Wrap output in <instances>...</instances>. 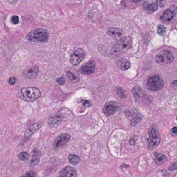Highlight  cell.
<instances>
[{
  "label": "cell",
  "mask_w": 177,
  "mask_h": 177,
  "mask_svg": "<svg viewBox=\"0 0 177 177\" xmlns=\"http://www.w3.org/2000/svg\"><path fill=\"white\" fill-rule=\"evenodd\" d=\"M107 33L114 39H118L123 36V32L119 29L114 27L109 28L107 31Z\"/></svg>",
  "instance_id": "cell-14"
},
{
  "label": "cell",
  "mask_w": 177,
  "mask_h": 177,
  "mask_svg": "<svg viewBox=\"0 0 177 177\" xmlns=\"http://www.w3.org/2000/svg\"><path fill=\"white\" fill-rule=\"evenodd\" d=\"M171 132H172L173 134H177V127H173V128L172 129V130H171Z\"/></svg>",
  "instance_id": "cell-33"
},
{
  "label": "cell",
  "mask_w": 177,
  "mask_h": 177,
  "mask_svg": "<svg viewBox=\"0 0 177 177\" xmlns=\"http://www.w3.org/2000/svg\"><path fill=\"white\" fill-rule=\"evenodd\" d=\"M21 177H35V174L33 171H30V172H28L27 174Z\"/></svg>",
  "instance_id": "cell-26"
},
{
  "label": "cell",
  "mask_w": 177,
  "mask_h": 177,
  "mask_svg": "<svg viewBox=\"0 0 177 177\" xmlns=\"http://www.w3.org/2000/svg\"><path fill=\"white\" fill-rule=\"evenodd\" d=\"M174 55L170 51L164 50L159 52L156 56V62L159 64H166L174 60Z\"/></svg>",
  "instance_id": "cell-6"
},
{
  "label": "cell",
  "mask_w": 177,
  "mask_h": 177,
  "mask_svg": "<svg viewBox=\"0 0 177 177\" xmlns=\"http://www.w3.org/2000/svg\"><path fill=\"white\" fill-rule=\"evenodd\" d=\"M41 95V92L35 87H27L22 88L19 91V98L28 102H33L39 98Z\"/></svg>",
  "instance_id": "cell-2"
},
{
  "label": "cell",
  "mask_w": 177,
  "mask_h": 177,
  "mask_svg": "<svg viewBox=\"0 0 177 177\" xmlns=\"http://www.w3.org/2000/svg\"><path fill=\"white\" fill-rule=\"evenodd\" d=\"M39 72V68L37 65L28 67L23 71V75L26 78H34L37 75Z\"/></svg>",
  "instance_id": "cell-10"
},
{
  "label": "cell",
  "mask_w": 177,
  "mask_h": 177,
  "mask_svg": "<svg viewBox=\"0 0 177 177\" xmlns=\"http://www.w3.org/2000/svg\"><path fill=\"white\" fill-rule=\"evenodd\" d=\"M18 157L19 158V159H21V160L26 161L27 160L28 158H29V154H28L27 152H21L19 154Z\"/></svg>",
  "instance_id": "cell-24"
},
{
  "label": "cell",
  "mask_w": 177,
  "mask_h": 177,
  "mask_svg": "<svg viewBox=\"0 0 177 177\" xmlns=\"http://www.w3.org/2000/svg\"><path fill=\"white\" fill-rule=\"evenodd\" d=\"M164 86V82L161 76L158 75H155L151 76L148 80L147 87L149 90L158 91L161 89Z\"/></svg>",
  "instance_id": "cell-5"
},
{
  "label": "cell",
  "mask_w": 177,
  "mask_h": 177,
  "mask_svg": "<svg viewBox=\"0 0 177 177\" xmlns=\"http://www.w3.org/2000/svg\"><path fill=\"white\" fill-rule=\"evenodd\" d=\"M81 102H82V105L86 107H91V103L89 102V100H81Z\"/></svg>",
  "instance_id": "cell-28"
},
{
  "label": "cell",
  "mask_w": 177,
  "mask_h": 177,
  "mask_svg": "<svg viewBox=\"0 0 177 177\" xmlns=\"http://www.w3.org/2000/svg\"><path fill=\"white\" fill-rule=\"evenodd\" d=\"M132 46V39L130 36L122 37L113 46L110 51V56L116 57L130 50Z\"/></svg>",
  "instance_id": "cell-1"
},
{
  "label": "cell",
  "mask_w": 177,
  "mask_h": 177,
  "mask_svg": "<svg viewBox=\"0 0 177 177\" xmlns=\"http://www.w3.org/2000/svg\"><path fill=\"white\" fill-rule=\"evenodd\" d=\"M154 161H155V162H156V164L161 165V164L164 163L166 161L167 157H166V156H165V155L163 154H158L156 156Z\"/></svg>",
  "instance_id": "cell-22"
},
{
  "label": "cell",
  "mask_w": 177,
  "mask_h": 177,
  "mask_svg": "<svg viewBox=\"0 0 177 177\" xmlns=\"http://www.w3.org/2000/svg\"><path fill=\"white\" fill-rule=\"evenodd\" d=\"M41 126H42L41 123H35V124H33V125H31V126L27 130V132H26L25 137L28 138V137L31 136L32 134H34L36 131L38 130L41 127Z\"/></svg>",
  "instance_id": "cell-18"
},
{
  "label": "cell",
  "mask_w": 177,
  "mask_h": 177,
  "mask_svg": "<svg viewBox=\"0 0 177 177\" xmlns=\"http://www.w3.org/2000/svg\"><path fill=\"white\" fill-rule=\"evenodd\" d=\"M41 156V153L37 149H34L32 152L31 154V160L30 162V166L31 167H33L38 163L39 161V159H40Z\"/></svg>",
  "instance_id": "cell-15"
},
{
  "label": "cell",
  "mask_w": 177,
  "mask_h": 177,
  "mask_svg": "<svg viewBox=\"0 0 177 177\" xmlns=\"http://www.w3.org/2000/svg\"><path fill=\"white\" fill-rule=\"evenodd\" d=\"M15 81H16L15 77H11L9 80V84L10 85H13L15 83Z\"/></svg>",
  "instance_id": "cell-31"
},
{
  "label": "cell",
  "mask_w": 177,
  "mask_h": 177,
  "mask_svg": "<svg viewBox=\"0 0 177 177\" xmlns=\"http://www.w3.org/2000/svg\"><path fill=\"white\" fill-rule=\"evenodd\" d=\"M95 65H96V63H95L94 60H90L87 64H83L82 66L81 67L80 69V71L83 73V74L90 75L94 72Z\"/></svg>",
  "instance_id": "cell-11"
},
{
  "label": "cell",
  "mask_w": 177,
  "mask_h": 177,
  "mask_svg": "<svg viewBox=\"0 0 177 177\" xmlns=\"http://www.w3.org/2000/svg\"><path fill=\"white\" fill-rule=\"evenodd\" d=\"M144 6L145 11L148 12V13H151L156 11V10H157V9H158V5L157 4L156 2L152 3V4L145 2L144 4V6Z\"/></svg>",
  "instance_id": "cell-20"
},
{
  "label": "cell",
  "mask_w": 177,
  "mask_h": 177,
  "mask_svg": "<svg viewBox=\"0 0 177 177\" xmlns=\"http://www.w3.org/2000/svg\"><path fill=\"white\" fill-rule=\"evenodd\" d=\"M149 150H153V149L158 146L161 140V136L159 134L158 128L156 125H153L150 127L149 130Z\"/></svg>",
  "instance_id": "cell-4"
},
{
  "label": "cell",
  "mask_w": 177,
  "mask_h": 177,
  "mask_svg": "<svg viewBox=\"0 0 177 177\" xmlns=\"http://www.w3.org/2000/svg\"><path fill=\"white\" fill-rule=\"evenodd\" d=\"M118 105L116 102H107L103 107V112L107 116H111L118 110Z\"/></svg>",
  "instance_id": "cell-9"
},
{
  "label": "cell",
  "mask_w": 177,
  "mask_h": 177,
  "mask_svg": "<svg viewBox=\"0 0 177 177\" xmlns=\"http://www.w3.org/2000/svg\"><path fill=\"white\" fill-rule=\"evenodd\" d=\"M177 13V8L173 5L169 9H166L161 16L160 19L163 23H169L172 20L175 15Z\"/></svg>",
  "instance_id": "cell-7"
},
{
  "label": "cell",
  "mask_w": 177,
  "mask_h": 177,
  "mask_svg": "<svg viewBox=\"0 0 177 177\" xmlns=\"http://www.w3.org/2000/svg\"><path fill=\"white\" fill-rule=\"evenodd\" d=\"M135 143H136V141H135L134 139H133V137H132L130 140V145H134L135 144Z\"/></svg>",
  "instance_id": "cell-34"
},
{
  "label": "cell",
  "mask_w": 177,
  "mask_h": 177,
  "mask_svg": "<svg viewBox=\"0 0 177 177\" xmlns=\"http://www.w3.org/2000/svg\"><path fill=\"white\" fill-rule=\"evenodd\" d=\"M11 21L13 24H17L19 22L18 16H17V15L13 16V17H12V18H11Z\"/></svg>",
  "instance_id": "cell-27"
},
{
  "label": "cell",
  "mask_w": 177,
  "mask_h": 177,
  "mask_svg": "<svg viewBox=\"0 0 177 177\" xmlns=\"http://www.w3.org/2000/svg\"><path fill=\"white\" fill-rule=\"evenodd\" d=\"M67 75L69 80L71 82H75L79 80V73L75 69L71 68L67 71Z\"/></svg>",
  "instance_id": "cell-16"
},
{
  "label": "cell",
  "mask_w": 177,
  "mask_h": 177,
  "mask_svg": "<svg viewBox=\"0 0 177 177\" xmlns=\"http://www.w3.org/2000/svg\"><path fill=\"white\" fill-rule=\"evenodd\" d=\"M166 31V27H163L162 25H158V29H157V32L159 35H163V33H165V32Z\"/></svg>",
  "instance_id": "cell-25"
},
{
  "label": "cell",
  "mask_w": 177,
  "mask_h": 177,
  "mask_svg": "<svg viewBox=\"0 0 177 177\" xmlns=\"http://www.w3.org/2000/svg\"><path fill=\"white\" fill-rule=\"evenodd\" d=\"M69 160L72 165H77L80 162V158L76 155L74 154H69Z\"/></svg>",
  "instance_id": "cell-23"
},
{
  "label": "cell",
  "mask_w": 177,
  "mask_h": 177,
  "mask_svg": "<svg viewBox=\"0 0 177 177\" xmlns=\"http://www.w3.org/2000/svg\"><path fill=\"white\" fill-rule=\"evenodd\" d=\"M62 120V118L60 115H56V116L51 117L48 120V123L51 127H56L58 125L61 121Z\"/></svg>",
  "instance_id": "cell-19"
},
{
  "label": "cell",
  "mask_w": 177,
  "mask_h": 177,
  "mask_svg": "<svg viewBox=\"0 0 177 177\" xmlns=\"http://www.w3.org/2000/svg\"><path fill=\"white\" fill-rule=\"evenodd\" d=\"M56 82H57V83H58L59 85H63L64 84L65 80H64V78L63 77H59V78H58V79H57V80H56Z\"/></svg>",
  "instance_id": "cell-29"
},
{
  "label": "cell",
  "mask_w": 177,
  "mask_h": 177,
  "mask_svg": "<svg viewBox=\"0 0 177 177\" xmlns=\"http://www.w3.org/2000/svg\"><path fill=\"white\" fill-rule=\"evenodd\" d=\"M132 93L134 95L135 98H136L137 100H142L143 102H144V100H145V93H143L142 90H141L139 87H134V88L132 89Z\"/></svg>",
  "instance_id": "cell-17"
},
{
  "label": "cell",
  "mask_w": 177,
  "mask_h": 177,
  "mask_svg": "<svg viewBox=\"0 0 177 177\" xmlns=\"http://www.w3.org/2000/svg\"><path fill=\"white\" fill-rule=\"evenodd\" d=\"M117 64H118V67L119 68H120L121 70H123V71L127 70V69L130 67V62L127 60V59L124 58L120 59V60L118 62Z\"/></svg>",
  "instance_id": "cell-21"
},
{
  "label": "cell",
  "mask_w": 177,
  "mask_h": 177,
  "mask_svg": "<svg viewBox=\"0 0 177 177\" xmlns=\"http://www.w3.org/2000/svg\"><path fill=\"white\" fill-rule=\"evenodd\" d=\"M77 172L71 166H67L61 171L58 177H76Z\"/></svg>",
  "instance_id": "cell-13"
},
{
  "label": "cell",
  "mask_w": 177,
  "mask_h": 177,
  "mask_svg": "<svg viewBox=\"0 0 177 177\" xmlns=\"http://www.w3.org/2000/svg\"><path fill=\"white\" fill-rule=\"evenodd\" d=\"M85 55V51L81 49H78L75 50L72 53V54L71 55L70 57V61L71 64L74 66H77L82 61V59H84Z\"/></svg>",
  "instance_id": "cell-8"
},
{
  "label": "cell",
  "mask_w": 177,
  "mask_h": 177,
  "mask_svg": "<svg viewBox=\"0 0 177 177\" xmlns=\"http://www.w3.org/2000/svg\"><path fill=\"white\" fill-rule=\"evenodd\" d=\"M139 120H140V119H138V117H136V118H134L133 120H132V125H136L137 123L139 122Z\"/></svg>",
  "instance_id": "cell-32"
},
{
  "label": "cell",
  "mask_w": 177,
  "mask_h": 177,
  "mask_svg": "<svg viewBox=\"0 0 177 177\" xmlns=\"http://www.w3.org/2000/svg\"><path fill=\"white\" fill-rule=\"evenodd\" d=\"M49 38V33L43 29H37L29 33L27 35V39L31 42H47Z\"/></svg>",
  "instance_id": "cell-3"
},
{
  "label": "cell",
  "mask_w": 177,
  "mask_h": 177,
  "mask_svg": "<svg viewBox=\"0 0 177 177\" xmlns=\"http://www.w3.org/2000/svg\"><path fill=\"white\" fill-rule=\"evenodd\" d=\"M168 169L170 170H176L177 169V162H174L171 165V166L169 167Z\"/></svg>",
  "instance_id": "cell-30"
},
{
  "label": "cell",
  "mask_w": 177,
  "mask_h": 177,
  "mask_svg": "<svg viewBox=\"0 0 177 177\" xmlns=\"http://www.w3.org/2000/svg\"><path fill=\"white\" fill-rule=\"evenodd\" d=\"M70 136L68 134H62L60 136L57 137L54 141V146L55 148H59L64 145L67 143L70 140Z\"/></svg>",
  "instance_id": "cell-12"
},
{
  "label": "cell",
  "mask_w": 177,
  "mask_h": 177,
  "mask_svg": "<svg viewBox=\"0 0 177 177\" xmlns=\"http://www.w3.org/2000/svg\"><path fill=\"white\" fill-rule=\"evenodd\" d=\"M176 120H177V116H176Z\"/></svg>",
  "instance_id": "cell-35"
}]
</instances>
